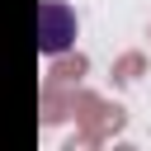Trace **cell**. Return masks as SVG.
Instances as JSON below:
<instances>
[{
  "mask_svg": "<svg viewBox=\"0 0 151 151\" xmlns=\"http://www.w3.org/2000/svg\"><path fill=\"white\" fill-rule=\"evenodd\" d=\"M71 42H76V9L61 5V0H42L38 5V52L57 57Z\"/></svg>",
  "mask_w": 151,
  "mask_h": 151,
  "instance_id": "obj_1",
  "label": "cell"
}]
</instances>
